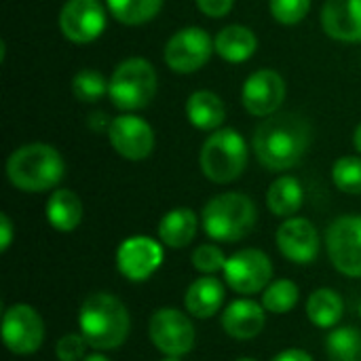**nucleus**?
Here are the masks:
<instances>
[{
	"label": "nucleus",
	"instance_id": "obj_1",
	"mask_svg": "<svg viewBox=\"0 0 361 361\" xmlns=\"http://www.w3.org/2000/svg\"><path fill=\"white\" fill-rule=\"evenodd\" d=\"M252 144L264 169L288 171L305 159L311 146V125L294 112L273 114L256 127Z\"/></svg>",
	"mask_w": 361,
	"mask_h": 361
},
{
	"label": "nucleus",
	"instance_id": "obj_2",
	"mask_svg": "<svg viewBox=\"0 0 361 361\" xmlns=\"http://www.w3.org/2000/svg\"><path fill=\"white\" fill-rule=\"evenodd\" d=\"M78 330L91 349L114 351L127 341L131 317L121 298L108 292H97L80 305Z\"/></svg>",
	"mask_w": 361,
	"mask_h": 361
},
{
	"label": "nucleus",
	"instance_id": "obj_3",
	"mask_svg": "<svg viewBox=\"0 0 361 361\" xmlns=\"http://www.w3.org/2000/svg\"><path fill=\"white\" fill-rule=\"evenodd\" d=\"M66 176V161L51 144L34 142L19 146L6 159L8 182L23 192H47Z\"/></svg>",
	"mask_w": 361,
	"mask_h": 361
},
{
	"label": "nucleus",
	"instance_id": "obj_4",
	"mask_svg": "<svg viewBox=\"0 0 361 361\" xmlns=\"http://www.w3.org/2000/svg\"><path fill=\"white\" fill-rule=\"evenodd\" d=\"M203 231L220 243H235L245 239L256 222V203L243 192H222L212 197L203 207Z\"/></svg>",
	"mask_w": 361,
	"mask_h": 361
},
{
	"label": "nucleus",
	"instance_id": "obj_5",
	"mask_svg": "<svg viewBox=\"0 0 361 361\" xmlns=\"http://www.w3.org/2000/svg\"><path fill=\"white\" fill-rule=\"evenodd\" d=\"M250 148L245 137L231 127H220L207 135L199 152V167L214 184H231L245 171Z\"/></svg>",
	"mask_w": 361,
	"mask_h": 361
},
{
	"label": "nucleus",
	"instance_id": "obj_6",
	"mask_svg": "<svg viewBox=\"0 0 361 361\" xmlns=\"http://www.w3.org/2000/svg\"><path fill=\"white\" fill-rule=\"evenodd\" d=\"M157 85L159 76L148 59L127 57L114 68L110 76L108 95L118 110L135 112L150 106L157 95Z\"/></svg>",
	"mask_w": 361,
	"mask_h": 361
},
{
	"label": "nucleus",
	"instance_id": "obj_7",
	"mask_svg": "<svg viewBox=\"0 0 361 361\" xmlns=\"http://www.w3.org/2000/svg\"><path fill=\"white\" fill-rule=\"evenodd\" d=\"M214 38L197 25H188L171 34L165 42L163 59L176 74H192L199 72L212 57Z\"/></svg>",
	"mask_w": 361,
	"mask_h": 361
},
{
	"label": "nucleus",
	"instance_id": "obj_8",
	"mask_svg": "<svg viewBox=\"0 0 361 361\" xmlns=\"http://www.w3.org/2000/svg\"><path fill=\"white\" fill-rule=\"evenodd\" d=\"M148 336L152 345L169 357H182L192 351L197 334L190 317L178 309H159L148 322Z\"/></svg>",
	"mask_w": 361,
	"mask_h": 361
},
{
	"label": "nucleus",
	"instance_id": "obj_9",
	"mask_svg": "<svg viewBox=\"0 0 361 361\" xmlns=\"http://www.w3.org/2000/svg\"><path fill=\"white\" fill-rule=\"evenodd\" d=\"M326 250L338 273L361 277V216L336 218L326 231Z\"/></svg>",
	"mask_w": 361,
	"mask_h": 361
},
{
	"label": "nucleus",
	"instance_id": "obj_10",
	"mask_svg": "<svg viewBox=\"0 0 361 361\" xmlns=\"http://www.w3.org/2000/svg\"><path fill=\"white\" fill-rule=\"evenodd\" d=\"M108 23V6L102 0H66L59 11V30L74 44L97 40Z\"/></svg>",
	"mask_w": 361,
	"mask_h": 361
},
{
	"label": "nucleus",
	"instance_id": "obj_11",
	"mask_svg": "<svg viewBox=\"0 0 361 361\" xmlns=\"http://www.w3.org/2000/svg\"><path fill=\"white\" fill-rule=\"evenodd\" d=\"M224 279L231 290L243 296L264 292L273 279V262L262 250H239L224 264Z\"/></svg>",
	"mask_w": 361,
	"mask_h": 361
},
{
	"label": "nucleus",
	"instance_id": "obj_12",
	"mask_svg": "<svg viewBox=\"0 0 361 361\" xmlns=\"http://www.w3.org/2000/svg\"><path fill=\"white\" fill-rule=\"evenodd\" d=\"M2 341L15 355H32L42 347L44 324L30 305H11L2 315Z\"/></svg>",
	"mask_w": 361,
	"mask_h": 361
},
{
	"label": "nucleus",
	"instance_id": "obj_13",
	"mask_svg": "<svg viewBox=\"0 0 361 361\" xmlns=\"http://www.w3.org/2000/svg\"><path fill=\"white\" fill-rule=\"evenodd\" d=\"M108 140L114 152L127 161L148 159L157 144L152 125L133 112H125L112 118L108 129Z\"/></svg>",
	"mask_w": 361,
	"mask_h": 361
},
{
	"label": "nucleus",
	"instance_id": "obj_14",
	"mask_svg": "<svg viewBox=\"0 0 361 361\" xmlns=\"http://www.w3.org/2000/svg\"><path fill=\"white\" fill-rule=\"evenodd\" d=\"M286 80L277 70L262 68L247 76L241 89L243 108L258 118H267L277 114L281 104L286 102Z\"/></svg>",
	"mask_w": 361,
	"mask_h": 361
},
{
	"label": "nucleus",
	"instance_id": "obj_15",
	"mask_svg": "<svg viewBox=\"0 0 361 361\" xmlns=\"http://www.w3.org/2000/svg\"><path fill=\"white\" fill-rule=\"evenodd\" d=\"M163 264V245L146 235L125 239L116 250V269L129 281H146Z\"/></svg>",
	"mask_w": 361,
	"mask_h": 361
},
{
	"label": "nucleus",
	"instance_id": "obj_16",
	"mask_svg": "<svg viewBox=\"0 0 361 361\" xmlns=\"http://www.w3.org/2000/svg\"><path fill=\"white\" fill-rule=\"evenodd\" d=\"M277 247L283 258H288L294 264H311L319 256V233L315 224L307 218H286L281 226L277 228Z\"/></svg>",
	"mask_w": 361,
	"mask_h": 361
},
{
	"label": "nucleus",
	"instance_id": "obj_17",
	"mask_svg": "<svg viewBox=\"0 0 361 361\" xmlns=\"http://www.w3.org/2000/svg\"><path fill=\"white\" fill-rule=\"evenodd\" d=\"M322 27L332 40L361 42V0H326Z\"/></svg>",
	"mask_w": 361,
	"mask_h": 361
},
{
	"label": "nucleus",
	"instance_id": "obj_18",
	"mask_svg": "<svg viewBox=\"0 0 361 361\" xmlns=\"http://www.w3.org/2000/svg\"><path fill=\"white\" fill-rule=\"evenodd\" d=\"M267 324V309L254 300H233L222 313V330L237 341L256 338Z\"/></svg>",
	"mask_w": 361,
	"mask_h": 361
},
{
	"label": "nucleus",
	"instance_id": "obj_19",
	"mask_svg": "<svg viewBox=\"0 0 361 361\" xmlns=\"http://www.w3.org/2000/svg\"><path fill=\"white\" fill-rule=\"evenodd\" d=\"M224 302V286L214 275H203L195 279L186 294H184V307L192 317L209 319L214 317Z\"/></svg>",
	"mask_w": 361,
	"mask_h": 361
},
{
	"label": "nucleus",
	"instance_id": "obj_20",
	"mask_svg": "<svg viewBox=\"0 0 361 361\" xmlns=\"http://www.w3.org/2000/svg\"><path fill=\"white\" fill-rule=\"evenodd\" d=\"M258 49V38L254 30L241 23H233L222 27L214 38V51L228 63L247 61Z\"/></svg>",
	"mask_w": 361,
	"mask_h": 361
},
{
	"label": "nucleus",
	"instance_id": "obj_21",
	"mask_svg": "<svg viewBox=\"0 0 361 361\" xmlns=\"http://www.w3.org/2000/svg\"><path fill=\"white\" fill-rule=\"evenodd\" d=\"M82 214H85L82 201L70 188L53 190L44 205L47 222L59 233H72L74 228H78V224L82 222Z\"/></svg>",
	"mask_w": 361,
	"mask_h": 361
},
{
	"label": "nucleus",
	"instance_id": "obj_22",
	"mask_svg": "<svg viewBox=\"0 0 361 361\" xmlns=\"http://www.w3.org/2000/svg\"><path fill=\"white\" fill-rule=\"evenodd\" d=\"M199 231V216L190 207H176L159 222V239L165 247L182 250L192 243Z\"/></svg>",
	"mask_w": 361,
	"mask_h": 361
},
{
	"label": "nucleus",
	"instance_id": "obj_23",
	"mask_svg": "<svg viewBox=\"0 0 361 361\" xmlns=\"http://www.w3.org/2000/svg\"><path fill=\"white\" fill-rule=\"evenodd\" d=\"M186 118L192 127L201 131H216L222 127L226 118V108L220 95L207 89H199L190 93L186 99Z\"/></svg>",
	"mask_w": 361,
	"mask_h": 361
},
{
	"label": "nucleus",
	"instance_id": "obj_24",
	"mask_svg": "<svg viewBox=\"0 0 361 361\" xmlns=\"http://www.w3.org/2000/svg\"><path fill=\"white\" fill-rule=\"evenodd\" d=\"M345 313V302L338 292L330 288L315 290L307 300V317L315 328L332 330L338 326Z\"/></svg>",
	"mask_w": 361,
	"mask_h": 361
},
{
	"label": "nucleus",
	"instance_id": "obj_25",
	"mask_svg": "<svg viewBox=\"0 0 361 361\" xmlns=\"http://www.w3.org/2000/svg\"><path fill=\"white\" fill-rule=\"evenodd\" d=\"M305 201V190L298 178L281 176L267 190V207L279 218H292Z\"/></svg>",
	"mask_w": 361,
	"mask_h": 361
},
{
	"label": "nucleus",
	"instance_id": "obj_26",
	"mask_svg": "<svg viewBox=\"0 0 361 361\" xmlns=\"http://www.w3.org/2000/svg\"><path fill=\"white\" fill-rule=\"evenodd\" d=\"M106 6L118 23L142 25L161 13L163 0H106Z\"/></svg>",
	"mask_w": 361,
	"mask_h": 361
},
{
	"label": "nucleus",
	"instance_id": "obj_27",
	"mask_svg": "<svg viewBox=\"0 0 361 361\" xmlns=\"http://www.w3.org/2000/svg\"><path fill=\"white\" fill-rule=\"evenodd\" d=\"M328 361H361V332L345 326L330 332L326 341Z\"/></svg>",
	"mask_w": 361,
	"mask_h": 361
},
{
	"label": "nucleus",
	"instance_id": "obj_28",
	"mask_svg": "<svg viewBox=\"0 0 361 361\" xmlns=\"http://www.w3.org/2000/svg\"><path fill=\"white\" fill-rule=\"evenodd\" d=\"M298 298H300V290L294 281L277 279V281H271L267 290L262 292V307L269 313L283 315V313H290L298 305Z\"/></svg>",
	"mask_w": 361,
	"mask_h": 361
},
{
	"label": "nucleus",
	"instance_id": "obj_29",
	"mask_svg": "<svg viewBox=\"0 0 361 361\" xmlns=\"http://www.w3.org/2000/svg\"><path fill=\"white\" fill-rule=\"evenodd\" d=\"M108 87H110V78H106L102 72L93 68H82L72 78V93L78 102L85 104L99 102L108 93Z\"/></svg>",
	"mask_w": 361,
	"mask_h": 361
},
{
	"label": "nucleus",
	"instance_id": "obj_30",
	"mask_svg": "<svg viewBox=\"0 0 361 361\" xmlns=\"http://www.w3.org/2000/svg\"><path fill=\"white\" fill-rule=\"evenodd\" d=\"M332 182L345 195H361V157H341L332 165Z\"/></svg>",
	"mask_w": 361,
	"mask_h": 361
},
{
	"label": "nucleus",
	"instance_id": "obj_31",
	"mask_svg": "<svg viewBox=\"0 0 361 361\" xmlns=\"http://www.w3.org/2000/svg\"><path fill=\"white\" fill-rule=\"evenodd\" d=\"M311 8V0H269V11L281 25L300 23Z\"/></svg>",
	"mask_w": 361,
	"mask_h": 361
},
{
	"label": "nucleus",
	"instance_id": "obj_32",
	"mask_svg": "<svg viewBox=\"0 0 361 361\" xmlns=\"http://www.w3.org/2000/svg\"><path fill=\"white\" fill-rule=\"evenodd\" d=\"M192 267L201 273V275H216L218 271H224L226 264V256L224 252L214 245V243H203L192 252Z\"/></svg>",
	"mask_w": 361,
	"mask_h": 361
},
{
	"label": "nucleus",
	"instance_id": "obj_33",
	"mask_svg": "<svg viewBox=\"0 0 361 361\" xmlns=\"http://www.w3.org/2000/svg\"><path fill=\"white\" fill-rule=\"evenodd\" d=\"M87 347L89 345L82 338V334H66L57 341L55 355L59 361H82Z\"/></svg>",
	"mask_w": 361,
	"mask_h": 361
},
{
	"label": "nucleus",
	"instance_id": "obj_34",
	"mask_svg": "<svg viewBox=\"0 0 361 361\" xmlns=\"http://www.w3.org/2000/svg\"><path fill=\"white\" fill-rule=\"evenodd\" d=\"M195 2H197V8L212 19L226 17L235 4V0H195Z\"/></svg>",
	"mask_w": 361,
	"mask_h": 361
},
{
	"label": "nucleus",
	"instance_id": "obj_35",
	"mask_svg": "<svg viewBox=\"0 0 361 361\" xmlns=\"http://www.w3.org/2000/svg\"><path fill=\"white\" fill-rule=\"evenodd\" d=\"M13 222L6 214H0V252H6L13 243Z\"/></svg>",
	"mask_w": 361,
	"mask_h": 361
},
{
	"label": "nucleus",
	"instance_id": "obj_36",
	"mask_svg": "<svg viewBox=\"0 0 361 361\" xmlns=\"http://www.w3.org/2000/svg\"><path fill=\"white\" fill-rule=\"evenodd\" d=\"M271 361H315L307 351L302 349H286L281 353H277Z\"/></svg>",
	"mask_w": 361,
	"mask_h": 361
},
{
	"label": "nucleus",
	"instance_id": "obj_37",
	"mask_svg": "<svg viewBox=\"0 0 361 361\" xmlns=\"http://www.w3.org/2000/svg\"><path fill=\"white\" fill-rule=\"evenodd\" d=\"M110 123H112V118L108 116V114H104V112H93L91 114V118H89V127L93 129V131H106L108 133V129H110Z\"/></svg>",
	"mask_w": 361,
	"mask_h": 361
},
{
	"label": "nucleus",
	"instance_id": "obj_38",
	"mask_svg": "<svg viewBox=\"0 0 361 361\" xmlns=\"http://www.w3.org/2000/svg\"><path fill=\"white\" fill-rule=\"evenodd\" d=\"M353 146H355V150L361 154V123L357 125L355 133H353Z\"/></svg>",
	"mask_w": 361,
	"mask_h": 361
},
{
	"label": "nucleus",
	"instance_id": "obj_39",
	"mask_svg": "<svg viewBox=\"0 0 361 361\" xmlns=\"http://www.w3.org/2000/svg\"><path fill=\"white\" fill-rule=\"evenodd\" d=\"M82 361H110L106 355H102V353H93V355H87Z\"/></svg>",
	"mask_w": 361,
	"mask_h": 361
},
{
	"label": "nucleus",
	"instance_id": "obj_40",
	"mask_svg": "<svg viewBox=\"0 0 361 361\" xmlns=\"http://www.w3.org/2000/svg\"><path fill=\"white\" fill-rule=\"evenodd\" d=\"M161 361H182V360H180V357H169V355H165Z\"/></svg>",
	"mask_w": 361,
	"mask_h": 361
},
{
	"label": "nucleus",
	"instance_id": "obj_41",
	"mask_svg": "<svg viewBox=\"0 0 361 361\" xmlns=\"http://www.w3.org/2000/svg\"><path fill=\"white\" fill-rule=\"evenodd\" d=\"M237 361H256V360H252V357H241V360H237Z\"/></svg>",
	"mask_w": 361,
	"mask_h": 361
},
{
	"label": "nucleus",
	"instance_id": "obj_42",
	"mask_svg": "<svg viewBox=\"0 0 361 361\" xmlns=\"http://www.w3.org/2000/svg\"><path fill=\"white\" fill-rule=\"evenodd\" d=\"M357 311H360V317H361V302H360V309H357Z\"/></svg>",
	"mask_w": 361,
	"mask_h": 361
}]
</instances>
